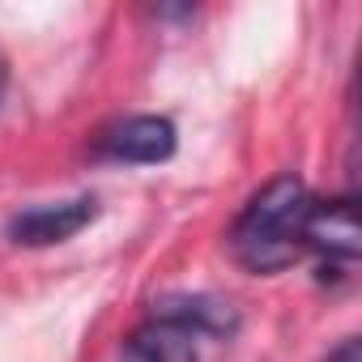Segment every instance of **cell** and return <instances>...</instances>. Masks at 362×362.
Returning <instances> with one entry per match:
<instances>
[{"instance_id":"obj_1","label":"cell","mask_w":362,"mask_h":362,"mask_svg":"<svg viewBox=\"0 0 362 362\" xmlns=\"http://www.w3.org/2000/svg\"><path fill=\"white\" fill-rule=\"evenodd\" d=\"M311 192L298 175H277L243 205L230 226V252L247 273H281L303 260V222L311 214Z\"/></svg>"},{"instance_id":"obj_2","label":"cell","mask_w":362,"mask_h":362,"mask_svg":"<svg viewBox=\"0 0 362 362\" xmlns=\"http://www.w3.org/2000/svg\"><path fill=\"white\" fill-rule=\"evenodd\" d=\"M179 132L166 115H128L115 119L111 128L98 132L94 153L103 162H124V166H158L166 158H175Z\"/></svg>"},{"instance_id":"obj_3","label":"cell","mask_w":362,"mask_h":362,"mask_svg":"<svg viewBox=\"0 0 362 362\" xmlns=\"http://www.w3.org/2000/svg\"><path fill=\"white\" fill-rule=\"evenodd\" d=\"M94 218H98V201L94 197L47 201V205H35V209L13 214L9 226H5V239L13 247H56V243L81 235Z\"/></svg>"},{"instance_id":"obj_4","label":"cell","mask_w":362,"mask_h":362,"mask_svg":"<svg viewBox=\"0 0 362 362\" xmlns=\"http://www.w3.org/2000/svg\"><path fill=\"white\" fill-rule=\"evenodd\" d=\"M362 239H358V214H354V197L341 201H311V214L303 222V252H315L324 264V273L337 264H349L358 256Z\"/></svg>"},{"instance_id":"obj_5","label":"cell","mask_w":362,"mask_h":362,"mask_svg":"<svg viewBox=\"0 0 362 362\" xmlns=\"http://www.w3.org/2000/svg\"><path fill=\"white\" fill-rule=\"evenodd\" d=\"M201 337L166 315H153L128 337V362H201Z\"/></svg>"},{"instance_id":"obj_6","label":"cell","mask_w":362,"mask_h":362,"mask_svg":"<svg viewBox=\"0 0 362 362\" xmlns=\"http://www.w3.org/2000/svg\"><path fill=\"white\" fill-rule=\"evenodd\" d=\"M153 315H166L175 324H184L197 337H230L239 328L235 307L214 298V294H170V298L153 303Z\"/></svg>"},{"instance_id":"obj_7","label":"cell","mask_w":362,"mask_h":362,"mask_svg":"<svg viewBox=\"0 0 362 362\" xmlns=\"http://www.w3.org/2000/svg\"><path fill=\"white\" fill-rule=\"evenodd\" d=\"M324 362H362V345H358V337H345L337 349H328Z\"/></svg>"},{"instance_id":"obj_8","label":"cell","mask_w":362,"mask_h":362,"mask_svg":"<svg viewBox=\"0 0 362 362\" xmlns=\"http://www.w3.org/2000/svg\"><path fill=\"white\" fill-rule=\"evenodd\" d=\"M5 90H9V60L0 52V103H5Z\"/></svg>"}]
</instances>
